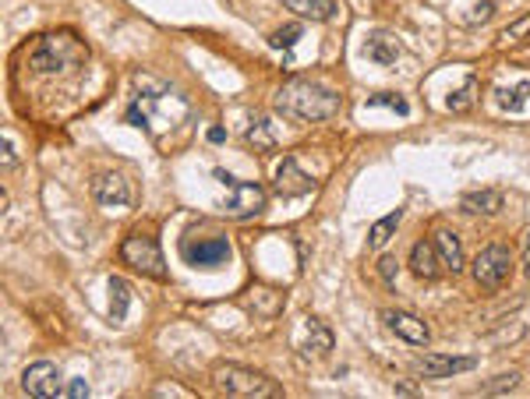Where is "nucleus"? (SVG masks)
Returning <instances> with one entry per match:
<instances>
[{"instance_id": "obj_1", "label": "nucleus", "mask_w": 530, "mask_h": 399, "mask_svg": "<svg viewBox=\"0 0 530 399\" xmlns=\"http://www.w3.org/2000/svg\"><path fill=\"white\" fill-rule=\"evenodd\" d=\"M273 107L300 124H326L340 110V92L322 82H311V78H287L280 85Z\"/></svg>"}, {"instance_id": "obj_2", "label": "nucleus", "mask_w": 530, "mask_h": 399, "mask_svg": "<svg viewBox=\"0 0 530 399\" xmlns=\"http://www.w3.org/2000/svg\"><path fill=\"white\" fill-rule=\"evenodd\" d=\"M32 71L39 74H71L85 64V47L71 32H43L29 54Z\"/></svg>"}, {"instance_id": "obj_3", "label": "nucleus", "mask_w": 530, "mask_h": 399, "mask_svg": "<svg viewBox=\"0 0 530 399\" xmlns=\"http://www.w3.org/2000/svg\"><path fill=\"white\" fill-rule=\"evenodd\" d=\"M213 389L220 396H234V399H276L280 396V382L262 375V371H251L244 364H216L213 368Z\"/></svg>"}, {"instance_id": "obj_4", "label": "nucleus", "mask_w": 530, "mask_h": 399, "mask_svg": "<svg viewBox=\"0 0 530 399\" xmlns=\"http://www.w3.org/2000/svg\"><path fill=\"white\" fill-rule=\"evenodd\" d=\"M120 258H124V265H131L135 273H142L149 280H160V283L167 280V262H163L160 240L152 233H131V237H124Z\"/></svg>"}, {"instance_id": "obj_5", "label": "nucleus", "mask_w": 530, "mask_h": 399, "mask_svg": "<svg viewBox=\"0 0 530 399\" xmlns=\"http://www.w3.org/2000/svg\"><path fill=\"white\" fill-rule=\"evenodd\" d=\"M230 255H234V247L223 233H209L202 240H184V262L195 269H220L230 262Z\"/></svg>"}, {"instance_id": "obj_6", "label": "nucleus", "mask_w": 530, "mask_h": 399, "mask_svg": "<svg viewBox=\"0 0 530 399\" xmlns=\"http://www.w3.org/2000/svg\"><path fill=\"white\" fill-rule=\"evenodd\" d=\"M509 247L506 244H488L477 258H474V283H481L484 290H499L509 276Z\"/></svg>"}, {"instance_id": "obj_7", "label": "nucleus", "mask_w": 530, "mask_h": 399, "mask_svg": "<svg viewBox=\"0 0 530 399\" xmlns=\"http://www.w3.org/2000/svg\"><path fill=\"white\" fill-rule=\"evenodd\" d=\"M216 177H220L223 184H230V198H227V213H230V216H237V220H251V216L262 213V205H265L262 184H255V180L240 184V180H234L227 170H216Z\"/></svg>"}, {"instance_id": "obj_8", "label": "nucleus", "mask_w": 530, "mask_h": 399, "mask_svg": "<svg viewBox=\"0 0 530 399\" xmlns=\"http://www.w3.org/2000/svg\"><path fill=\"white\" fill-rule=\"evenodd\" d=\"M273 191L280 198H300V195H311L315 191V177L308 170H300L297 156L280 160V167L273 170Z\"/></svg>"}, {"instance_id": "obj_9", "label": "nucleus", "mask_w": 530, "mask_h": 399, "mask_svg": "<svg viewBox=\"0 0 530 399\" xmlns=\"http://www.w3.org/2000/svg\"><path fill=\"white\" fill-rule=\"evenodd\" d=\"M22 389L29 396H39V399H54L60 396V371L54 360H32L25 371H22Z\"/></svg>"}, {"instance_id": "obj_10", "label": "nucleus", "mask_w": 530, "mask_h": 399, "mask_svg": "<svg viewBox=\"0 0 530 399\" xmlns=\"http://www.w3.org/2000/svg\"><path fill=\"white\" fill-rule=\"evenodd\" d=\"M382 325H386L396 340L411 343V346H428V343H431V329H428V322H421V318L411 315V311L389 308V311H382Z\"/></svg>"}, {"instance_id": "obj_11", "label": "nucleus", "mask_w": 530, "mask_h": 399, "mask_svg": "<svg viewBox=\"0 0 530 399\" xmlns=\"http://www.w3.org/2000/svg\"><path fill=\"white\" fill-rule=\"evenodd\" d=\"M89 191H92V198H96L100 205H120V209L131 205V187H127V180H124L117 170L92 173Z\"/></svg>"}, {"instance_id": "obj_12", "label": "nucleus", "mask_w": 530, "mask_h": 399, "mask_svg": "<svg viewBox=\"0 0 530 399\" xmlns=\"http://www.w3.org/2000/svg\"><path fill=\"white\" fill-rule=\"evenodd\" d=\"M413 368H417L424 378H453V375H460V371H471V368H477V357L421 353V357H413Z\"/></svg>"}, {"instance_id": "obj_13", "label": "nucleus", "mask_w": 530, "mask_h": 399, "mask_svg": "<svg viewBox=\"0 0 530 399\" xmlns=\"http://www.w3.org/2000/svg\"><path fill=\"white\" fill-rule=\"evenodd\" d=\"M442 258H439V247H435V240H417L411 251V273L417 280H424V283H431V280H439L442 276Z\"/></svg>"}, {"instance_id": "obj_14", "label": "nucleus", "mask_w": 530, "mask_h": 399, "mask_svg": "<svg viewBox=\"0 0 530 399\" xmlns=\"http://www.w3.org/2000/svg\"><path fill=\"white\" fill-rule=\"evenodd\" d=\"M248 308L255 311V315H265V318H276L280 311H283V290L280 286H265V283H258V286H251L248 290Z\"/></svg>"}, {"instance_id": "obj_15", "label": "nucleus", "mask_w": 530, "mask_h": 399, "mask_svg": "<svg viewBox=\"0 0 530 399\" xmlns=\"http://www.w3.org/2000/svg\"><path fill=\"white\" fill-rule=\"evenodd\" d=\"M435 247H439V258H442V265L453 273V276H460L464 273V244H460V237L453 233L449 227H439L435 230Z\"/></svg>"}, {"instance_id": "obj_16", "label": "nucleus", "mask_w": 530, "mask_h": 399, "mask_svg": "<svg viewBox=\"0 0 530 399\" xmlns=\"http://www.w3.org/2000/svg\"><path fill=\"white\" fill-rule=\"evenodd\" d=\"M244 142H248L258 156H269V152H276V149H280V134H276V127H273V120H269V117H255V120H251V127L244 131Z\"/></svg>"}, {"instance_id": "obj_17", "label": "nucleus", "mask_w": 530, "mask_h": 399, "mask_svg": "<svg viewBox=\"0 0 530 399\" xmlns=\"http://www.w3.org/2000/svg\"><path fill=\"white\" fill-rule=\"evenodd\" d=\"M364 57L382 64V67H393L396 60L404 57V50H400V43H396L389 32H371L368 43H364Z\"/></svg>"}, {"instance_id": "obj_18", "label": "nucleus", "mask_w": 530, "mask_h": 399, "mask_svg": "<svg viewBox=\"0 0 530 399\" xmlns=\"http://www.w3.org/2000/svg\"><path fill=\"white\" fill-rule=\"evenodd\" d=\"M530 100V82H517V85H495L491 92V103L502 110V114H524Z\"/></svg>"}, {"instance_id": "obj_19", "label": "nucleus", "mask_w": 530, "mask_h": 399, "mask_svg": "<svg viewBox=\"0 0 530 399\" xmlns=\"http://www.w3.org/2000/svg\"><path fill=\"white\" fill-rule=\"evenodd\" d=\"M502 195L499 191H491V187H484V191H471V195H464V202H460V209L467 213V216H495V213H502Z\"/></svg>"}, {"instance_id": "obj_20", "label": "nucleus", "mask_w": 530, "mask_h": 399, "mask_svg": "<svg viewBox=\"0 0 530 399\" xmlns=\"http://www.w3.org/2000/svg\"><path fill=\"white\" fill-rule=\"evenodd\" d=\"M304 329H308V346H304V353L308 357H326L333 346H336V340H333V329L322 322V318H315V315H308L304 318Z\"/></svg>"}, {"instance_id": "obj_21", "label": "nucleus", "mask_w": 530, "mask_h": 399, "mask_svg": "<svg viewBox=\"0 0 530 399\" xmlns=\"http://www.w3.org/2000/svg\"><path fill=\"white\" fill-rule=\"evenodd\" d=\"M287 7L308 22H329L336 18V0H287Z\"/></svg>"}, {"instance_id": "obj_22", "label": "nucleus", "mask_w": 530, "mask_h": 399, "mask_svg": "<svg viewBox=\"0 0 530 399\" xmlns=\"http://www.w3.org/2000/svg\"><path fill=\"white\" fill-rule=\"evenodd\" d=\"M400 220H404V209H393L389 216H382L375 227H371V233H368V247L371 251H378L393 233H396V227H400Z\"/></svg>"}, {"instance_id": "obj_23", "label": "nucleus", "mask_w": 530, "mask_h": 399, "mask_svg": "<svg viewBox=\"0 0 530 399\" xmlns=\"http://www.w3.org/2000/svg\"><path fill=\"white\" fill-rule=\"evenodd\" d=\"M127 308H131V290H127V283L120 276H114L110 280V315L120 322L127 315Z\"/></svg>"}, {"instance_id": "obj_24", "label": "nucleus", "mask_w": 530, "mask_h": 399, "mask_svg": "<svg viewBox=\"0 0 530 399\" xmlns=\"http://www.w3.org/2000/svg\"><path fill=\"white\" fill-rule=\"evenodd\" d=\"M517 386H520V375H517V371H509V375L488 378V382L481 386V396H509Z\"/></svg>"}, {"instance_id": "obj_25", "label": "nucleus", "mask_w": 530, "mask_h": 399, "mask_svg": "<svg viewBox=\"0 0 530 399\" xmlns=\"http://www.w3.org/2000/svg\"><path fill=\"white\" fill-rule=\"evenodd\" d=\"M300 36H304V29H300L297 22H291V25H280V29L269 36V47H276V50H291Z\"/></svg>"}, {"instance_id": "obj_26", "label": "nucleus", "mask_w": 530, "mask_h": 399, "mask_svg": "<svg viewBox=\"0 0 530 399\" xmlns=\"http://www.w3.org/2000/svg\"><path fill=\"white\" fill-rule=\"evenodd\" d=\"M368 107H389V110H396L400 117L411 114V103L404 96H396V92H375V96H368Z\"/></svg>"}, {"instance_id": "obj_27", "label": "nucleus", "mask_w": 530, "mask_h": 399, "mask_svg": "<svg viewBox=\"0 0 530 399\" xmlns=\"http://www.w3.org/2000/svg\"><path fill=\"white\" fill-rule=\"evenodd\" d=\"M446 107L453 110V114H467L474 107V78L467 85H460L456 92H449V100H446Z\"/></svg>"}, {"instance_id": "obj_28", "label": "nucleus", "mask_w": 530, "mask_h": 399, "mask_svg": "<svg viewBox=\"0 0 530 399\" xmlns=\"http://www.w3.org/2000/svg\"><path fill=\"white\" fill-rule=\"evenodd\" d=\"M530 36V14L527 18H520V22H513L502 36H499V47H513V43H524Z\"/></svg>"}, {"instance_id": "obj_29", "label": "nucleus", "mask_w": 530, "mask_h": 399, "mask_svg": "<svg viewBox=\"0 0 530 399\" xmlns=\"http://www.w3.org/2000/svg\"><path fill=\"white\" fill-rule=\"evenodd\" d=\"M378 276L386 280V286H396V255H382L378 258Z\"/></svg>"}, {"instance_id": "obj_30", "label": "nucleus", "mask_w": 530, "mask_h": 399, "mask_svg": "<svg viewBox=\"0 0 530 399\" xmlns=\"http://www.w3.org/2000/svg\"><path fill=\"white\" fill-rule=\"evenodd\" d=\"M89 393H92V386H89L85 378H71V382L64 386V393H60V396H67V399H85Z\"/></svg>"}, {"instance_id": "obj_31", "label": "nucleus", "mask_w": 530, "mask_h": 399, "mask_svg": "<svg viewBox=\"0 0 530 399\" xmlns=\"http://www.w3.org/2000/svg\"><path fill=\"white\" fill-rule=\"evenodd\" d=\"M163 393H174V396H191V389H184V386H177V382H160V386L152 389V396H163Z\"/></svg>"}, {"instance_id": "obj_32", "label": "nucleus", "mask_w": 530, "mask_h": 399, "mask_svg": "<svg viewBox=\"0 0 530 399\" xmlns=\"http://www.w3.org/2000/svg\"><path fill=\"white\" fill-rule=\"evenodd\" d=\"M4 167L11 170V167H18V152H14V145L11 142H4Z\"/></svg>"}, {"instance_id": "obj_33", "label": "nucleus", "mask_w": 530, "mask_h": 399, "mask_svg": "<svg viewBox=\"0 0 530 399\" xmlns=\"http://www.w3.org/2000/svg\"><path fill=\"white\" fill-rule=\"evenodd\" d=\"M396 396H417V382H411V378L396 382Z\"/></svg>"}, {"instance_id": "obj_34", "label": "nucleus", "mask_w": 530, "mask_h": 399, "mask_svg": "<svg viewBox=\"0 0 530 399\" xmlns=\"http://www.w3.org/2000/svg\"><path fill=\"white\" fill-rule=\"evenodd\" d=\"M524 273H527V280H530V230H527V237H524Z\"/></svg>"}, {"instance_id": "obj_35", "label": "nucleus", "mask_w": 530, "mask_h": 399, "mask_svg": "<svg viewBox=\"0 0 530 399\" xmlns=\"http://www.w3.org/2000/svg\"><path fill=\"white\" fill-rule=\"evenodd\" d=\"M491 14V4L484 0V4H477V11H474V22H481V18H488Z\"/></svg>"}, {"instance_id": "obj_36", "label": "nucleus", "mask_w": 530, "mask_h": 399, "mask_svg": "<svg viewBox=\"0 0 530 399\" xmlns=\"http://www.w3.org/2000/svg\"><path fill=\"white\" fill-rule=\"evenodd\" d=\"M223 138H227V131H223V127H213V131H209V142H213V145H220Z\"/></svg>"}]
</instances>
